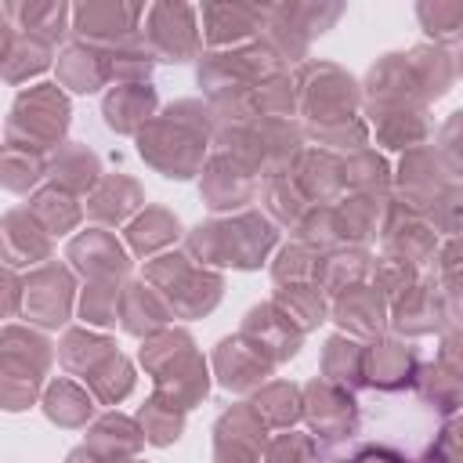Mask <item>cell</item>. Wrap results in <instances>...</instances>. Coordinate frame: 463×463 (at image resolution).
Returning a JSON list of instances; mask_svg holds the SVG:
<instances>
[{"label":"cell","instance_id":"1","mask_svg":"<svg viewBox=\"0 0 463 463\" xmlns=\"http://www.w3.org/2000/svg\"><path fill=\"white\" fill-rule=\"evenodd\" d=\"M275 242V232L268 221L260 217H239L235 224H206L195 232L192 246L206 253V260L213 264H239V268H253L260 264L264 250Z\"/></svg>","mask_w":463,"mask_h":463},{"label":"cell","instance_id":"2","mask_svg":"<svg viewBox=\"0 0 463 463\" xmlns=\"http://www.w3.org/2000/svg\"><path fill=\"white\" fill-rule=\"evenodd\" d=\"M271 369V354H264L260 344H246V340H224L217 351V373L224 387H250L257 380H264V373Z\"/></svg>","mask_w":463,"mask_h":463},{"label":"cell","instance_id":"3","mask_svg":"<svg viewBox=\"0 0 463 463\" xmlns=\"http://www.w3.org/2000/svg\"><path fill=\"white\" fill-rule=\"evenodd\" d=\"M307 394L315 398L311 405V423L322 438H344L354 430V405L347 398L344 387H329V383H311Z\"/></svg>","mask_w":463,"mask_h":463},{"label":"cell","instance_id":"4","mask_svg":"<svg viewBox=\"0 0 463 463\" xmlns=\"http://www.w3.org/2000/svg\"><path fill=\"white\" fill-rule=\"evenodd\" d=\"M72 257H76V264L87 271V275H119V271H127V257H123V250L109 239V235H101V232H90V235H83V239H76L72 242Z\"/></svg>","mask_w":463,"mask_h":463},{"label":"cell","instance_id":"5","mask_svg":"<svg viewBox=\"0 0 463 463\" xmlns=\"http://www.w3.org/2000/svg\"><path fill=\"white\" fill-rule=\"evenodd\" d=\"M369 362H373L369 380L376 387H402V383H409V369H412L416 354L398 344H380L376 351H369Z\"/></svg>","mask_w":463,"mask_h":463},{"label":"cell","instance_id":"6","mask_svg":"<svg viewBox=\"0 0 463 463\" xmlns=\"http://www.w3.org/2000/svg\"><path fill=\"white\" fill-rule=\"evenodd\" d=\"M358 289L362 286H354V289H347V297H340L336 322L340 326H351L354 333H373V329H380V318H383L380 297H376V289L373 293H358Z\"/></svg>","mask_w":463,"mask_h":463},{"label":"cell","instance_id":"7","mask_svg":"<svg viewBox=\"0 0 463 463\" xmlns=\"http://www.w3.org/2000/svg\"><path fill=\"white\" fill-rule=\"evenodd\" d=\"M152 105H156V98H152L148 87H137L134 98H130V90H116V94H109V101H105L109 127H116V130H134V123H141V119L152 112Z\"/></svg>","mask_w":463,"mask_h":463},{"label":"cell","instance_id":"8","mask_svg":"<svg viewBox=\"0 0 463 463\" xmlns=\"http://www.w3.org/2000/svg\"><path fill=\"white\" fill-rule=\"evenodd\" d=\"M47 416L54 420V423H65V427H76V423H83L87 416H90V398H83V391L80 387H72V383H54L51 391H47Z\"/></svg>","mask_w":463,"mask_h":463},{"label":"cell","instance_id":"9","mask_svg":"<svg viewBox=\"0 0 463 463\" xmlns=\"http://www.w3.org/2000/svg\"><path fill=\"white\" fill-rule=\"evenodd\" d=\"M141 423H145L148 441L170 445V441H177V434H181V409L170 405V402H163V398H152V402L145 405V412H141Z\"/></svg>","mask_w":463,"mask_h":463},{"label":"cell","instance_id":"10","mask_svg":"<svg viewBox=\"0 0 463 463\" xmlns=\"http://www.w3.org/2000/svg\"><path fill=\"white\" fill-rule=\"evenodd\" d=\"M174 235H177V221H170L163 210H148L141 221L130 224V242H134V250H141V253H148V250L170 242Z\"/></svg>","mask_w":463,"mask_h":463},{"label":"cell","instance_id":"11","mask_svg":"<svg viewBox=\"0 0 463 463\" xmlns=\"http://www.w3.org/2000/svg\"><path fill=\"white\" fill-rule=\"evenodd\" d=\"M279 304H286V318H293L300 329L322 322V297L311 286H289L279 293Z\"/></svg>","mask_w":463,"mask_h":463},{"label":"cell","instance_id":"12","mask_svg":"<svg viewBox=\"0 0 463 463\" xmlns=\"http://www.w3.org/2000/svg\"><path fill=\"white\" fill-rule=\"evenodd\" d=\"M286 402H297V391L289 383H275L264 391V398H257V416H268L271 423H293L297 409H286Z\"/></svg>","mask_w":463,"mask_h":463},{"label":"cell","instance_id":"13","mask_svg":"<svg viewBox=\"0 0 463 463\" xmlns=\"http://www.w3.org/2000/svg\"><path fill=\"white\" fill-rule=\"evenodd\" d=\"M268 459L271 463H307L311 459V441L304 434H282L279 441H271Z\"/></svg>","mask_w":463,"mask_h":463},{"label":"cell","instance_id":"14","mask_svg":"<svg viewBox=\"0 0 463 463\" xmlns=\"http://www.w3.org/2000/svg\"><path fill=\"white\" fill-rule=\"evenodd\" d=\"M420 18L427 22V33H459L463 29V7H420Z\"/></svg>","mask_w":463,"mask_h":463}]
</instances>
